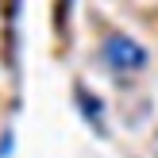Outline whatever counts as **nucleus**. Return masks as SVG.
Wrapping results in <instances>:
<instances>
[{
    "mask_svg": "<svg viewBox=\"0 0 158 158\" xmlns=\"http://www.w3.org/2000/svg\"><path fill=\"white\" fill-rule=\"evenodd\" d=\"M100 58H104V66L112 69V73H139V69L147 66V50L131 35H123V31L104 35V43H100Z\"/></svg>",
    "mask_w": 158,
    "mask_h": 158,
    "instance_id": "nucleus-1",
    "label": "nucleus"
}]
</instances>
